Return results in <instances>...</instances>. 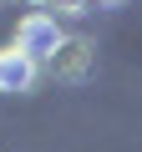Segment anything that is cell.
Returning <instances> with one entry per match:
<instances>
[{"instance_id": "obj_3", "label": "cell", "mask_w": 142, "mask_h": 152, "mask_svg": "<svg viewBox=\"0 0 142 152\" xmlns=\"http://www.w3.org/2000/svg\"><path fill=\"white\" fill-rule=\"evenodd\" d=\"M41 81V61L26 56L20 46H5L0 51V91H31Z\"/></svg>"}, {"instance_id": "obj_2", "label": "cell", "mask_w": 142, "mask_h": 152, "mask_svg": "<svg viewBox=\"0 0 142 152\" xmlns=\"http://www.w3.org/2000/svg\"><path fill=\"white\" fill-rule=\"evenodd\" d=\"M56 41H61V31H56V15H46V10H31V15L15 26V41H10V46H20L26 56L46 61V56L56 51Z\"/></svg>"}, {"instance_id": "obj_1", "label": "cell", "mask_w": 142, "mask_h": 152, "mask_svg": "<svg viewBox=\"0 0 142 152\" xmlns=\"http://www.w3.org/2000/svg\"><path fill=\"white\" fill-rule=\"evenodd\" d=\"M41 71H51L56 81H81V76L91 71V41H81V36H61L56 51L41 61Z\"/></svg>"}, {"instance_id": "obj_4", "label": "cell", "mask_w": 142, "mask_h": 152, "mask_svg": "<svg viewBox=\"0 0 142 152\" xmlns=\"http://www.w3.org/2000/svg\"><path fill=\"white\" fill-rule=\"evenodd\" d=\"M20 5H36V10H41V5H46V0H20Z\"/></svg>"}, {"instance_id": "obj_5", "label": "cell", "mask_w": 142, "mask_h": 152, "mask_svg": "<svg viewBox=\"0 0 142 152\" xmlns=\"http://www.w3.org/2000/svg\"><path fill=\"white\" fill-rule=\"evenodd\" d=\"M102 5H122V0H102Z\"/></svg>"}]
</instances>
